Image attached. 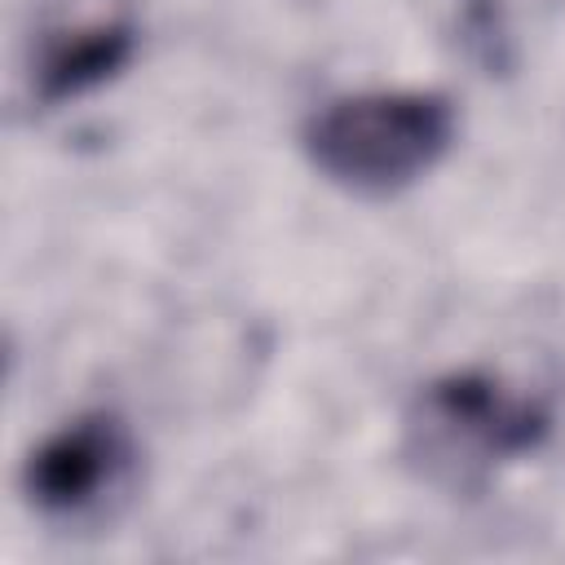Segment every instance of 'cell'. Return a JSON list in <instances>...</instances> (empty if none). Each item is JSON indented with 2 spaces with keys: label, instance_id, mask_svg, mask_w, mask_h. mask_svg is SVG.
<instances>
[{
  "label": "cell",
  "instance_id": "cell-1",
  "mask_svg": "<svg viewBox=\"0 0 565 565\" xmlns=\"http://www.w3.org/2000/svg\"><path fill=\"white\" fill-rule=\"evenodd\" d=\"M556 433V411L494 371H446L415 388L402 415V459L446 494H477L516 459H530Z\"/></svg>",
  "mask_w": 565,
  "mask_h": 565
},
{
  "label": "cell",
  "instance_id": "cell-2",
  "mask_svg": "<svg viewBox=\"0 0 565 565\" xmlns=\"http://www.w3.org/2000/svg\"><path fill=\"white\" fill-rule=\"evenodd\" d=\"M459 115L437 88H371L322 102L300 124V150L331 185L388 199L428 177L455 146Z\"/></svg>",
  "mask_w": 565,
  "mask_h": 565
},
{
  "label": "cell",
  "instance_id": "cell-3",
  "mask_svg": "<svg viewBox=\"0 0 565 565\" xmlns=\"http://www.w3.org/2000/svg\"><path fill=\"white\" fill-rule=\"evenodd\" d=\"M137 468V441L119 411L93 406L49 433L22 463V494L44 521H84L115 499Z\"/></svg>",
  "mask_w": 565,
  "mask_h": 565
},
{
  "label": "cell",
  "instance_id": "cell-4",
  "mask_svg": "<svg viewBox=\"0 0 565 565\" xmlns=\"http://www.w3.org/2000/svg\"><path fill=\"white\" fill-rule=\"evenodd\" d=\"M132 57H137V26L128 18H106L93 26L57 31L40 44V57L31 66V97L44 110L66 106L110 84Z\"/></svg>",
  "mask_w": 565,
  "mask_h": 565
}]
</instances>
